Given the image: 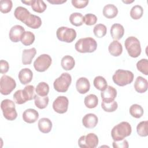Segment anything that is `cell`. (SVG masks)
Listing matches in <instances>:
<instances>
[{"mask_svg": "<svg viewBox=\"0 0 148 148\" xmlns=\"http://www.w3.org/2000/svg\"><path fill=\"white\" fill-rule=\"evenodd\" d=\"M69 21L73 25L79 27L83 24L84 16L80 13L75 12L70 15Z\"/></svg>", "mask_w": 148, "mask_h": 148, "instance_id": "cell-29", "label": "cell"}, {"mask_svg": "<svg viewBox=\"0 0 148 148\" xmlns=\"http://www.w3.org/2000/svg\"><path fill=\"white\" fill-rule=\"evenodd\" d=\"M73 6L77 9H82L86 7L88 3L87 0H72L71 1Z\"/></svg>", "mask_w": 148, "mask_h": 148, "instance_id": "cell-44", "label": "cell"}, {"mask_svg": "<svg viewBox=\"0 0 148 148\" xmlns=\"http://www.w3.org/2000/svg\"><path fill=\"white\" fill-rule=\"evenodd\" d=\"M47 1L52 4H61L66 2V0H47Z\"/></svg>", "mask_w": 148, "mask_h": 148, "instance_id": "cell-47", "label": "cell"}, {"mask_svg": "<svg viewBox=\"0 0 148 148\" xmlns=\"http://www.w3.org/2000/svg\"><path fill=\"white\" fill-rule=\"evenodd\" d=\"M18 76L21 84H27L31 82L33 77V73L30 69L25 68L20 71Z\"/></svg>", "mask_w": 148, "mask_h": 148, "instance_id": "cell-16", "label": "cell"}, {"mask_svg": "<svg viewBox=\"0 0 148 148\" xmlns=\"http://www.w3.org/2000/svg\"><path fill=\"white\" fill-rule=\"evenodd\" d=\"M72 82V77L68 73H62L53 83L54 89L60 92L67 91Z\"/></svg>", "mask_w": 148, "mask_h": 148, "instance_id": "cell-6", "label": "cell"}, {"mask_svg": "<svg viewBox=\"0 0 148 148\" xmlns=\"http://www.w3.org/2000/svg\"><path fill=\"white\" fill-rule=\"evenodd\" d=\"M1 108L4 117L10 121L14 120L17 116L14 102L9 99H3L1 103Z\"/></svg>", "mask_w": 148, "mask_h": 148, "instance_id": "cell-5", "label": "cell"}, {"mask_svg": "<svg viewBox=\"0 0 148 148\" xmlns=\"http://www.w3.org/2000/svg\"><path fill=\"white\" fill-rule=\"evenodd\" d=\"M76 88L80 94H86L89 91L90 88L89 80L88 79L84 77L79 78L76 83Z\"/></svg>", "mask_w": 148, "mask_h": 148, "instance_id": "cell-14", "label": "cell"}, {"mask_svg": "<svg viewBox=\"0 0 148 148\" xmlns=\"http://www.w3.org/2000/svg\"><path fill=\"white\" fill-rule=\"evenodd\" d=\"M136 68L145 75H148V61L146 58L141 59L136 63Z\"/></svg>", "mask_w": 148, "mask_h": 148, "instance_id": "cell-40", "label": "cell"}, {"mask_svg": "<svg viewBox=\"0 0 148 148\" xmlns=\"http://www.w3.org/2000/svg\"><path fill=\"white\" fill-rule=\"evenodd\" d=\"M32 10L37 13H43L47 8V5L42 0H32L31 5Z\"/></svg>", "mask_w": 148, "mask_h": 148, "instance_id": "cell-31", "label": "cell"}, {"mask_svg": "<svg viewBox=\"0 0 148 148\" xmlns=\"http://www.w3.org/2000/svg\"><path fill=\"white\" fill-rule=\"evenodd\" d=\"M114 83L119 86H124L131 83L134 80V74L131 71L117 69L112 77Z\"/></svg>", "mask_w": 148, "mask_h": 148, "instance_id": "cell-3", "label": "cell"}, {"mask_svg": "<svg viewBox=\"0 0 148 148\" xmlns=\"http://www.w3.org/2000/svg\"><path fill=\"white\" fill-rule=\"evenodd\" d=\"M30 14V12L26 8L23 6L17 7L14 12V15L15 17L23 23L28 18Z\"/></svg>", "mask_w": 148, "mask_h": 148, "instance_id": "cell-21", "label": "cell"}, {"mask_svg": "<svg viewBox=\"0 0 148 148\" xmlns=\"http://www.w3.org/2000/svg\"><path fill=\"white\" fill-rule=\"evenodd\" d=\"M13 99L16 103L21 105L26 102L27 99L23 94V90H18L16 91L13 94Z\"/></svg>", "mask_w": 148, "mask_h": 148, "instance_id": "cell-42", "label": "cell"}, {"mask_svg": "<svg viewBox=\"0 0 148 148\" xmlns=\"http://www.w3.org/2000/svg\"><path fill=\"white\" fill-rule=\"evenodd\" d=\"M61 65L64 69L66 71H70L74 68L75 61L72 56L66 55L62 58L61 61Z\"/></svg>", "mask_w": 148, "mask_h": 148, "instance_id": "cell-27", "label": "cell"}, {"mask_svg": "<svg viewBox=\"0 0 148 148\" xmlns=\"http://www.w3.org/2000/svg\"><path fill=\"white\" fill-rule=\"evenodd\" d=\"M97 47L96 40L91 37L84 38L79 39L75 45V48L79 53H92Z\"/></svg>", "mask_w": 148, "mask_h": 148, "instance_id": "cell-2", "label": "cell"}, {"mask_svg": "<svg viewBox=\"0 0 148 148\" xmlns=\"http://www.w3.org/2000/svg\"><path fill=\"white\" fill-rule=\"evenodd\" d=\"M34 100H35L34 101L35 105H36V106L40 109L46 108L49 101V99L47 96L42 97L38 95H36L35 96Z\"/></svg>", "mask_w": 148, "mask_h": 148, "instance_id": "cell-30", "label": "cell"}, {"mask_svg": "<svg viewBox=\"0 0 148 148\" xmlns=\"http://www.w3.org/2000/svg\"><path fill=\"white\" fill-rule=\"evenodd\" d=\"M38 118L39 113L34 109H27L23 113V119L27 123H34Z\"/></svg>", "mask_w": 148, "mask_h": 148, "instance_id": "cell-15", "label": "cell"}, {"mask_svg": "<svg viewBox=\"0 0 148 148\" xmlns=\"http://www.w3.org/2000/svg\"><path fill=\"white\" fill-rule=\"evenodd\" d=\"M24 23L29 28L37 29L41 26L42 20L39 16L31 14Z\"/></svg>", "mask_w": 148, "mask_h": 148, "instance_id": "cell-19", "label": "cell"}, {"mask_svg": "<svg viewBox=\"0 0 148 148\" xmlns=\"http://www.w3.org/2000/svg\"><path fill=\"white\" fill-rule=\"evenodd\" d=\"M98 144V138L94 133L83 135L78 140V145L81 148H95Z\"/></svg>", "mask_w": 148, "mask_h": 148, "instance_id": "cell-8", "label": "cell"}, {"mask_svg": "<svg viewBox=\"0 0 148 148\" xmlns=\"http://www.w3.org/2000/svg\"><path fill=\"white\" fill-rule=\"evenodd\" d=\"M49 92V86L48 84L42 82L38 84L36 87V92L38 95L45 97L47 96Z\"/></svg>", "mask_w": 148, "mask_h": 148, "instance_id": "cell-34", "label": "cell"}, {"mask_svg": "<svg viewBox=\"0 0 148 148\" xmlns=\"http://www.w3.org/2000/svg\"><path fill=\"white\" fill-rule=\"evenodd\" d=\"M113 147L114 148H127L128 147V141L125 139L114 141L113 142Z\"/></svg>", "mask_w": 148, "mask_h": 148, "instance_id": "cell-45", "label": "cell"}, {"mask_svg": "<svg viewBox=\"0 0 148 148\" xmlns=\"http://www.w3.org/2000/svg\"><path fill=\"white\" fill-rule=\"evenodd\" d=\"M101 96L102 99H114L117 96V90L113 87L107 86L103 91H101Z\"/></svg>", "mask_w": 148, "mask_h": 148, "instance_id": "cell-25", "label": "cell"}, {"mask_svg": "<svg viewBox=\"0 0 148 148\" xmlns=\"http://www.w3.org/2000/svg\"><path fill=\"white\" fill-rule=\"evenodd\" d=\"M124 45L130 57L136 58L140 54V43L138 39L136 37L130 36L127 38L124 42Z\"/></svg>", "mask_w": 148, "mask_h": 148, "instance_id": "cell-4", "label": "cell"}, {"mask_svg": "<svg viewBox=\"0 0 148 148\" xmlns=\"http://www.w3.org/2000/svg\"><path fill=\"white\" fill-rule=\"evenodd\" d=\"M25 32L23 27L20 25H15L10 29L9 34V38L13 42H18L21 40Z\"/></svg>", "mask_w": 148, "mask_h": 148, "instance_id": "cell-12", "label": "cell"}, {"mask_svg": "<svg viewBox=\"0 0 148 148\" xmlns=\"http://www.w3.org/2000/svg\"><path fill=\"white\" fill-rule=\"evenodd\" d=\"M108 50L110 54L114 57L119 56L123 52L122 45L117 40L112 41L109 45Z\"/></svg>", "mask_w": 148, "mask_h": 148, "instance_id": "cell-23", "label": "cell"}, {"mask_svg": "<svg viewBox=\"0 0 148 148\" xmlns=\"http://www.w3.org/2000/svg\"><path fill=\"white\" fill-rule=\"evenodd\" d=\"M84 103L87 108L90 109L94 108L98 104V97L95 94H89L85 97Z\"/></svg>", "mask_w": 148, "mask_h": 148, "instance_id": "cell-28", "label": "cell"}, {"mask_svg": "<svg viewBox=\"0 0 148 148\" xmlns=\"http://www.w3.org/2000/svg\"><path fill=\"white\" fill-rule=\"evenodd\" d=\"M110 35L114 40L120 39L124 35V29L123 26L118 23L113 24L110 28Z\"/></svg>", "mask_w": 148, "mask_h": 148, "instance_id": "cell-17", "label": "cell"}, {"mask_svg": "<svg viewBox=\"0 0 148 148\" xmlns=\"http://www.w3.org/2000/svg\"><path fill=\"white\" fill-rule=\"evenodd\" d=\"M36 53V50L35 47L29 49H24L22 53V63L24 65H29L32 62Z\"/></svg>", "mask_w": 148, "mask_h": 148, "instance_id": "cell-18", "label": "cell"}, {"mask_svg": "<svg viewBox=\"0 0 148 148\" xmlns=\"http://www.w3.org/2000/svg\"><path fill=\"white\" fill-rule=\"evenodd\" d=\"M147 80L142 76H138L134 83V88L139 93H143L147 90Z\"/></svg>", "mask_w": 148, "mask_h": 148, "instance_id": "cell-20", "label": "cell"}, {"mask_svg": "<svg viewBox=\"0 0 148 148\" xmlns=\"http://www.w3.org/2000/svg\"><path fill=\"white\" fill-rule=\"evenodd\" d=\"M130 113L132 117L139 119L143 114V109L138 104H133L130 108Z\"/></svg>", "mask_w": 148, "mask_h": 148, "instance_id": "cell-32", "label": "cell"}, {"mask_svg": "<svg viewBox=\"0 0 148 148\" xmlns=\"http://www.w3.org/2000/svg\"><path fill=\"white\" fill-rule=\"evenodd\" d=\"M21 2L23 3H25L27 5H31L32 2V0L31 1H21Z\"/></svg>", "mask_w": 148, "mask_h": 148, "instance_id": "cell-48", "label": "cell"}, {"mask_svg": "<svg viewBox=\"0 0 148 148\" xmlns=\"http://www.w3.org/2000/svg\"><path fill=\"white\" fill-rule=\"evenodd\" d=\"M9 68V63L3 60H1L0 61V71L1 73L2 74H4L6 73Z\"/></svg>", "mask_w": 148, "mask_h": 148, "instance_id": "cell-46", "label": "cell"}, {"mask_svg": "<svg viewBox=\"0 0 148 148\" xmlns=\"http://www.w3.org/2000/svg\"><path fill=\"white\" fill-rule=\"evenodd\" d=\"M13 6L12 1L11 0H1L0 1V10L2 13H9Z\"/></svg>", "mask_w": 148, "mask_h": 148, "instance_id": "cell-41", "label": "cell"}, {"mask_svg": "<svg viewBox=\"0 0 148 148\" xmlns=\"http://www.w3.org/2000/svg\"><path fill=\"white\" fill-rule=\"evenodd\" d=\"M98 119L94 113L86 114L82 119L83 125L87 128H93L98 124Z\"/></svg>", "mask_w": 148, "mask_h": 148, "instance_id": "cell-13", "label": "cell"}, {"mask_svg": "<svg viewBox=\"0 0 148 148\" xmlns=\"http://www.w3.org/2000/svg\"><path fill=\"white\" fill-rule=\"evenodd\" d=\"M38 125L39 131L44 134L50 132L52 128V123L51 120L46 117L40 119L38 121Z\"/></svg>", "mask_w": 148, "mask_h": 148, "instance_id": "cell-22", "label": "cell"}, {"mask_svg": "<svg viewBox=\"0 0 148 148\" xmlns=\"http://www.w3.org/2000/svg\"><path fill=\"white\" fill-rule=\"evenodd\" d=\"M16 86L15 80L9 76L3 75L0 80V91L2 95L9 94Z\"/></svg>", "mask_w": 148, "mask_h": 148, "instance_id": "cell-9", "label": "cell"}, {"mask_svg": "<svg viewBox=\"0 0 148 148\" xmlns=\"http://www.w3.org/2000/svg\"><path fill=\"white\" fill-rule=\"evenodd\" d=\"M143 8L139 5L134 6L130 10V16L134 20L139 19L143 15Z\"/></svg>", "mask_w": 148, "mask_h": 148, "instance_id": "cell-35", "label": "cell"}, {"mask_svg": "<svg viewBox=\"0 0 148 148\" xmlns=\"http://www.w3.org/2000/svg\"><path fill=\"white\" fill-rule=\"evenodd\" d=\"M101 107L105 112H113L117 109L118 104L114 99H102Z\"/></svg>", "mask_w": 148, "mask_h": 148, "instance_id": "cell-26", "label": "cell"}, {"mask_svg": "<svg viewBox=\"0 0 148 148\" xmlns=\"http://www.w3.org/2000/svg\"><path fill=\"white\" fill-rule=\"evenodd\" d=\"M102 13L105 17L108 18H113L117 15L118 9L114 5L108 4L103 7Z\"/></svg>", "mask_w": 148, "mask_h": 148, "instance_id": "cell-24", "label": "cell"}, {"mask_svg": "<svg viewBox=\"0 0 148 148\" xmlns=\"http://www.w3.org/2000/svg\"><path fill=\"white\" fill-rule=\"evenodd\" d=\"M56 35L58 39L60 41L71 43L75 39L76 32L73 28L66 27H60L57 30Z\"/></svg>", "mask_w": 148, "mask_h": 148, "instance_id": "cell-7", "label": "cell"}, {"mask_svg": "<svg viewBox=\"0 0 148 148\" xmlns=\"http://www.w3.org/2000/svg\"><path fill=\"white\" fill-rule=\"evenodd\" d=\"M51 58L49 55L43 54L40 55L35 60L34 62V66L35 70L38 72H45L51 65Z\"/></svg>", "mask_w": 148, "mask_h": 148, "instance_id": "cell-10", "label": "cell"}, {"mask_svg": "<svg viewBox=\"0 0 148 148\" xmlns=\"http://www.w3.org/2000/svg\"><path fill=\"white\" fill-rule=\"evenodd\" d=\"M93 84L94 87L100 91H103L108 86L106 79L101 76H96L94 79Z\"/></svg>", "mask_w": 148, "mask_h": 148, "instance_id": "cell-33", "label": "cell"}, {"mask_svg": "<svg viewBox=\"0 0 148 148\" xmlns=\"http://www.w3.org/2000/svg\"><path fill=\"white\" fill-rule=\"evenodd\" d=\"M132 128L130 124L127 121H123L116 125L112 130L111 136L114 141L124 139L131 135Z\"/></svg>", "mask_w": 148, "mask_h": 148, "instance_id": "cell-1", "label": "cell"}, {"mask_svg": "<svg viewBox=\"0 0 148 148\" xmlns=\"http://www.w3.org/2000/svg\"><path fill=\"white\" fill-rule=\"evenodd\" d=\"M69 101L65 96H58L53 103V108L58 113L62 114L65 113L68 108Z\"/></svg>", "mask_w": 148, "mask_h": 148, "instance_id": "cell-11", "label": "cell"}, {"mask_svg": "<svg viewBox=\"0 0 148 148\" xmlns=\"http://www.w3.org/2000/svg\"><path fill=\"white\" fill-rule=\"evenodd\" d=\"M147 121H143L140 122L136 127V131L140 136L145 137L148 135L147 133Z\"/></svg>", "mask_w": 148, "mask_h": 148, "instance_id": "cell-39", "label": "cell"}, {"mask_svg": "<svg viewBox=\"0 0 148 148\" xmlns=\"http://www.w3.org/2000/svg\"><path fill=\"white\" fill-rule=\"evenodd\" d=\"M97 21V16L92 13L86 14L84 16V23L87 25H92L95 24Z\"/></svg>", "mask_w": 148, "mask_h": 148, "instance_id": "cell-43", "label": "cell"}, {"mask_svg": "<svg viewBox=\"0 0 148 148\" xmlns=\"http://www.w3.org/2000/svg\"><path fill=\"white\" fill-rule=\"evenodd\" d=\"M23 94L27 101L34 99L36 95L35 93V87L32 85H27L23 89Z\"/></svg>", "mask_w": 148, "mask_h": 148, "instance_id": "cell-37", "label": "cell"}, {"mask_svg": "<svg viewBox=\"0 0 148 148\" xmlns=\"http://www.w3.org/2000/svg\"><path fill=\"white\" fill-rule=\"evenodd\" d=\"M107 32L106 27L102 24H97L93 29V32L95 36L97 38H102L103 37Z\"/></svg>", "mask_w": 148, "mask_h": 148, "instance_id": "cell-38", "label": "cell"}, {"mask_svg": "<svg viewBox=\"0 0 148 148\" xmlns=\"http://www.w3.org/2000/svg\"><path fill=\"white\" fill-rule=\"evenodd\" d=\"M134 1H124V0H123V2H124V3H132V2H133Z\"/></svg>", "mask_w": 148, "mask_h": 148, "instance_id": "cell-49", "label": "cell"}, {"mask_svg": "<svg viewBox=\"0 0 148 148\" xmlns=\"http://www.w3.org/2000/svg\"><path fill=\"white\" fill-rule=\"evenodd\" d=\"M35 35L31 31H25L21 39V43L25 46L32 45L35 40Z\"/></svg>", "mask_w": 148, "mask_h": 148, "instance_id": "cell-36", "label": "cell"}]
</instances>
